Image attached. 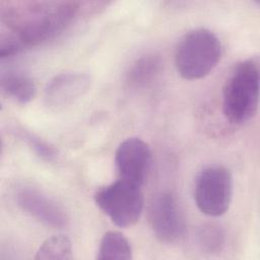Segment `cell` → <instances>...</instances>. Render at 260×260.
<instances>
[{"label":"cell","instance_id":"cell-1","mask_svg":"<svg viewBox=\"0 0 260 260\" xmlns=\"http://www.w3.org/2000/svg\"><path fill=\"white\" fill-rule=\"evenodd\" d=\"M259 61L250 58L240 62L229 75L222 90V112L233 124L250 121L258 110Z\"/></svg>","mask_w":260,"mask_h":260},{"label":"cell","instance_id":"cell-2","mask_svg":"<svg viewBox=\"0 0 260 260\" xmlns=\"http://www.w3.org/2000/svg\"><path fill=\"white\" fill-rule=\"evenodd\" d=\"M222 47L217 36L207 28H196L186 34L175 51V66L185 79H200L217 65Z\"/></svg>","mask_w":260,"mask_h":260},{"label":"cell","instance_id":"cell-3","mask_svg":"<svg viewBox=\"0 0 260 260\" xmlns=\"http://www.w3.org/2000/svg\"><path fill=\"white\" fill-rule=\"evenodd\" d=\"M78 10L76 2H59L30 9L29 15L10 21L16 40L22 47L38 46L59 35L73 20Z\"/></svg>","mask_w":260,"mask_h":260},{"label":"cell","instance_id":"cell-4","mask_svg":"<svg viewBox=\"0 0 260 260\" xmlns=\"http://www.w3.org/2000/svg\"><path fill=\"white\" fill-rule=\"evenodd\" d=\"M94 201L112 222L120 228L135 224L144 204L141 187L122 179L96 190Z\"/></svg>","mask_w":260,"mask_h":260},{"label":"cell","instance_id":"cell-5","mask_svg":"<svg viewBox=\"0 0 260 260\" xmlns=\"http://www.w3.org/2000/svg\"><path fill=\"white\" fill-rule=\"evenodd\" d=\"M233 196V178L221 165H210L196 178L194 199L198 209L208 216H220L230 207Z\"/></svg>","mask_w":260,"mask_h":260},{"label":"cell","instance_id":"cell-6","mask_svg":"<svg viewBox=\"0 0 260 260\" xmlns=\"http://www.w3.org/2000/svg\"><path fill=\"white\" fill-rule=\"evenodd\" d=\"M152 153L149 145L138 137L122 141L115 153L119 179L142 187L151 168Z\"/></svg>","mask_w":260,"mask_h":260},{"label":"cell","instance_id":"cell-7","mask_svg":"<svg viewBox=\"0 0 260 260\" xmlns=\"http://www.w3.org/2000/svg\"><path fill=\"white\" fill-rule=\"evenodd\" d=\"M149 217L153 234L161 243L174 244L184 236V216L176 197L171 192H162L155 197Z\"/></svg>","mask_w":260,"mask_h":260},{"label":"cell","instance_id":"cell-8","mask_svg":"<svg viewBox=\"0 0 260 260\" xmlns=\"http://www.w3.org/2000/svg\"><path fill=\"white\" fill-rule=\"evenodd\" d=\"M91 76L84 71H67L55 75L44 90V103L51 110H62L87 92Z\"/></svg>","mask_w":260,"mask_h":260},{"label":"cell","instance_id":"cell-9","mask_svg":"<svg viewBox=\"0 0 260 260\" xmlns=\"http://www.w3.org/2000/svg\"><path fill=\"white\" fill-rule=\"evenodd\" d=\"M15 199L22 210L47 226L63 229L68 224V216L63 207L35 187L18 188Z\"/></svg>","mask_w":260,"mask_h":260},{"label":"cell","instance_id":"cell-10","mask_svg":"<svg viewBox=\"0 0 260 260\" xmlns=\"http://www.w3.org/2000/svg\"><path fill=\"white\" fill-rule=\"evenodd\" d=\"M1 88L8 96L20 104L29 103L37 93L31 77L15 70H8L1 74Z\"/></svg>","mask_w":260,"mask_h":260},{"label":"cell","instance_id":"cell-11","mask_svg":"<svg viewBox=\"0 0 260 260\" xmlns=\"http://www.w3.org/2000/svg\"><path fill=\"white\" fill-rule=\"evenodd\" d=\"M161 66L159 56L146 54L137 59L130 67L126 81L134 88H140L150 83L158 74Z\"/></svg>","mask_w":260,"mask_h":260},{"label":"cell","instance_id":"cell-12","mask_svg":"<svg viewBox=\"0 0 260 260\" xmlns=\"http://www.w3.org/2000/svg\"><path fill=\"white\" fill-rule=\"evenodd\" d=\"M132 247L128 239L116 231L107 232L100 243L99 260H130L133 257Z\"/></svg>","mask_w":260,"mask_h":260},{"label":"cell","instance_id":"cell-13","mask_svg":"<svg viewBox=\"0 0 260 260\" xmlns=\"http://www.w3.org/2000/svg\"><path fill=\"white\" fill-rule=\"evenodd\" d=\"M37 260H70L72 259V246L70 240L63 235L48 238L39 248Z\"/></svg>","mask_w":260,"mask_h":260},{"label":"cell","instance_id":"cell-14","mask_svg":"<svg viewBox=\"0 0 260 260\" xmlns=\"http://www.w3.org/2000/svg\"><path fill=\"white\" fill-rule=\"evenodd\" d=\"M224 233L220 226L208 223L199 229L197 242L202 251L213 254L218 253L224 246Z\"/></svg>","mask_w":260,"mask_h":260},{"label":"cell","instance_id":"cell-15","mask_svg":"<svg viewBox=\"0 0 260 260\" xmlns=\"http://www.w3.org/2000/svg\"><path fill=\"white\" fill-rule=\"evenodd\" d=\"M20 137L31 147V149H34L37 155H39L43 159L51 161L56 158L57 156L56 149L52 145L42 140L41 138L25 131H21Z\"/></svg>","mask_w":260,"mask_h":260}]
</instances>
